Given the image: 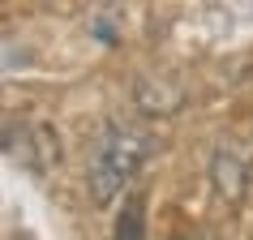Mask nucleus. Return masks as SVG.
<instances>
[{"mask_svg":"<svg viewBox=\"0 0 253 240\" xmlns=\"http://www.w3.org/2000/svg\"><path fill=\"white\" fill-rule=\"evenodd\" d=\"M211 180H214V193L227 201H236L245 193V180H249V167H245V155L236 146H219L211 159Z\"/></svg>","mask_w":253,"mask_h":240,"instance_id":"nucleus-2","label":"nucleus"},{"mask_svg":"<svg viewBox=\"0 0 253 240\" xmlns=\"http://www.w3.org/2000/svg\"><path fill=\"white\" fill-rule=\"evenodd\" d=\"M142 236H146V193L137 189V193H129L125 206H120V219H116V227H112V240H142Z\"/></svg>","mask_w":253,"mask_h":240,"instance_id":"nucleus-3","label":"nucleus"},{"mask_svg":"<svg viewBox=\"0 0 253 240\" xmlns=\"http://www.w3.org/2000/svg\"><path fill=\"white\" fill-rule=\"evenodd\" d=\"M9 240H35L30 232H9Z\"/></svg>","mask_w":253,"mask_h":240,"instance_id":"nucleus-4","label":"nucleus"},{"mask_svg":"<svg viewBox=\"0 0 253 240\" xmlns=\"http://www.w3.org/2000/svg\"><path fill=\"white\" fill-rule=\"evenodd\" d=\"M176 240H211V236H176Z\"/></svg>","mask_w":253,"mask_h":240,"instance_id":"nucleus-5","label":"nucleus"},{"mask_svg":"<svg viewBox=\"0 0 253 240\" xmlns=\"http://www.w3.org/2000/svg\"><path fill=\"white\" fill-rule=\"evenodd\" d=\"M150 159V133H142L137 124H120L112 120L90 146V163H86V189H90L94 206H112L125 189L137 180L142 163Z\"/></svg>","mask_w":253,"mask_h":240,"instance_id":"nucleus-1","label":"nucleus"}]
</instances>
